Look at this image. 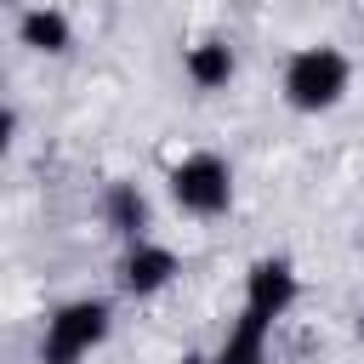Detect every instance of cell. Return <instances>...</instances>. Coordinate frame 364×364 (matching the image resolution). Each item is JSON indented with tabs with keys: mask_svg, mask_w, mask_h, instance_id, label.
Listing matches in <instances>:
<instances>
[{
	"mask_svg": "<svg viewBox=\"0 0 364 364\" xmlns=\"http://www.w3.org/2000/svg\"><path fill=\"white\" fill-rule=\"evenodd\" d=\"M353 85V63L336 46H301L284 63V102L296 114H330Z\"/></svg>",
	"mask_w": 364,
	"mask_h": 364,
	"instance_id": "6da1fadb",
	"label": "cell"
},
{
	"mask_svg": "<svg viewBox=\"0 0 364 364\" xmlns=\"http://www.w3.org/2000/svg\"><path fill=\"white\" fill-rule=\"evenodd\" d=\"M108 330H114V307L102 296H74L46 318L40 364H80V358H91V347L108 341Z\"/></svg>",
	"mask_w": 364,
	"mask_h": 364,
	"instance_id": "7a4b0ae2",
	"label": "cell"
},
{
	"mask_svg": "<svg viewBox=\"0 0 364 364\" xmlns=\"http://www.w3.org/2000/svg\"><path fill=\"white\" fill-rule=\"evenodd\" d=\"M171 199L188 210V216H222L233 205V171L222 154H188L171 165Z\"/></svg>",
	"mask_w": 364,
	"mask_h": 364,
	"instance_id": "3957f363",
	"label": "cell"
},
{
	"mask_svg": "<svg viewBox=\"0 0 364 364\" xmlns=\"http://www.w3.org/2000/svg\"><path fill=\"white\" fill-rule=\"evenodd\" d=\"M296 296H301V279H296V267H290L284 256L250 262V273H245V313L279 324V318L296 307Z\"/></svg>",
	"mask_w": 364,
	"mask_h": 364,
	"instance_id": "277c9868",
	"label": "cell"
},
{
	"mask_svg": "<svg viewBox=\"0 0 364 364\" xmlns=\"http://www.w3.org/2000/svg\"><path fill=\"white\" fill-rule=\"evenodd\" d=\"M176 273H182L176 250L171 245H154V239H131L125 256H119V290L125 296H159Z\"/></svg>",
	"mask_w": 364,
	"mask_h": 364,
	"instance_id": "5b68a950",
	"label": "cell"
},
{
	"mask_svg": "<svg viewBox=\"0 0 364 364\" xmlns=\"http://www.w3.org/2000/svg\"><path fill=\"white\" fill-rule=\"evenodd\" d=\"M17 40H23L28 51H40V57H63V51L74 46V28H68V17H63L57 6H28V11L17 17Z\"/></svg>",
	"mask_w": 364,
	"mask_h": 364,
	"instance_id": "8992f818",
	"label": "cell"
},
{
	"mask_svg": "<svg viewBox=\"0 0 364 364\" xmlns=\"http://www.w3.org/2000/svg\"><path fill=\"white\" fill-rule=\"evenodd\" d=\"M267 336H273V324L239 307L233 330L222 336V347H216V353H210L205 364H262V358H267Z\"/></svg>",
	"mask_w": 364,
	"mask_h": 364,
	"instance_id": "52a82bcc",
	"label": "cell"
},
{
	"mask_svg": "<svg viewBox=\"0 0 364 364\" xmlns=\"http://www.w3.org/2000/svg\"><path fill=\"white\" fill-rule=\"evenodd\" d=\"M102 222L131 245V239H148V199H142V188L136 182H108V193H102Z\"/></svg>",
	"mask_w": 364,
	"mask_h": 364,
	"instance_id": "ba28073f",
	"label": "cell"
},
{
	"mask_svg": "<svg viewBox=\"0 0 364 364\" xmlns=\"http://www.w3.org/2000/svg\"><path fill=\"white\" fill-rule=\"evenodd\" d=\"M182 68H188V80L199 91H222L233 80V46L228 40H193L188 57H182Z\"/></svg>",
	"mask_w": 364,
	"mask_h": 364,
	"instance_id": "9c48e42d",
	"label": "cell"
},
{
	"mask_svg": "<svg viewBox=\"0 0 364 364\" xmlns=\"http://www.w3.org/2000/svg\"><path fill=\"white\" fill-rule=\"evenodd\" d=\"M358 336H364V313H358Z\"/></svg>",
	"mask_w": 364,
	"mask_h": 364,
	"instance_id": "30bf717a",
	"label": "cell"
}]
</instances>
